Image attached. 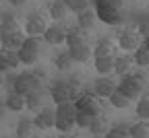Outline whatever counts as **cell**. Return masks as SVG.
I'll return each instance as SVG.
<instances>
[{"label": "cell", "instance_id": "cell-1", "mask_svg": "<svg viewBox=\"0 0 149 138\" xmlns=\"http://www.w3.org/2000/svg\"><path fill=\"white\" fill-rule=\"evenodd\" d=\"M95 14L106 25H118L124 21L126 12V0H93Z\"/></svg>", "mask_w": 149, "mask_h": 138}, {"label": "cell", "instance_id": "cell-2", "mask_svg": "<svg viewBox=\"0 0 149 138\" xmlns=\"http://www.w3.org/2000/svg\"><path fill=\"white\" fill-rule=\"evenodd\" d=\"M81 95V81L79 78H70V81H56L50 87V97L56 105L77 101Z\"/></svg>", "mask_w": 149, "mask_h": 138}, {"label": "cell", "instance_id": "cell-3", "mask_svg": "<svg viewBox=\"0 0 149 138\" xmlns=\"http://www.w3.org/2000/svg\"><path fill=\"white\" fill-rule=\"evenodd\" d=\"M145 89H147V78L143 74L130 72L126 76H122V81L118 83V91H122L130 101H139L145 93Z\"/></svg>", "mask_w": 149, "mask_h": 138}, {"label": "cell", "instance_id": "cell-4", "mask_svg": "<svg viewBox=\"0 0 149 138\" xmlns=\"http://www.w3.org/2000/svg\"><path fill=\"white\" fill-rule=\"evenodd\" d=\"M74 126H77V105H74V101L56 105V128H58V132L68 134Z\"/></svg>", "mask_w": 149, "mask_h": 138}, {"label": "cell", "instance_id": "cell-5", "mask_svg": "<svg viewBox=\"0 0 149 138\" xmlns=\"http://www.w3.org/2000/svg\"><path fill=\"white\" fill-rule=\"evenodd\" d=\"M40 85H42V78L35 76L33 70L31 72H19L13 91L19 93V95H23V97H27V95H31L35 91H40Z\"/></svg>", "mask_w": 149, "mask_h": 138}, {"label": "cell", "instance_id": "cell-6", "mask_svg": "<svg viewBox=\"0 0 149 138\" xmlns=\"http://www.w3.org/2000/svg\"><path fill=\"white\" fill-rule=\"evenodd\" d=\"M79 111H87L89 115L97 117V115H104V103H102V97H97L95 93H81L79 99L74 101Z\"/></svg>", "mask_w": 149, "mask_h": 138}, {"label": "cell", "instance_id": "cell-7", "mask_svg": "<svg viewBox=\"0 0 149 138\" xmlns=\"http://www.w3.org/2000/svg\"><path fill=\"white\" fill-rule=\"evenodd\" d=\"M143 46V35L139 33V29H133V27H126L118 33V48L124 50V52H137L139 48Z\"/></svg>", "mask_w": 149, "mask_h": 138}, {"label": "cell", "instance_id": "cell-8", "mask_svg": "<svg viewBox=\"0 0 149 138\" xmlns=\"http://www.w3.org/2000/svg\"><path fill=\"white\" fill-rule=\"evenodd\" d=\"M40 52H42V41L37 37H27L23 48L19 50V56H21V62L25 66H33L40 58Z\"/></svg>", "mask_w": 149, "mask_h": 138}, {"label": "cell", "instance_id": "cell-9", "mask_svg": "<svg viewBox=\"0 0 149 138\" xmlns=\"http://www.w3.org/2000/svg\"><path fill=\"white\" fill-rule=\"evenodd\" d=\"M48 21L44 14H31L25 21V35L27 37H44V33L48 31Z\"/></svg>", "mask_w": 149, "mask_h": 138}, {"label": "cell", "instance_id": "cell-10", "mask_svg": "<svg viewBox=\"0 0 149 138\" xmlns=\"http://www.w3.org/2000/svg\"><path fill=\"white\" fill-rule=\"evenodd\" d=\"M25 39H27V35L23 33V31H13V33H6V35H2V52H19L23 48V43H25Z\"/></svg>", "mask_w": 149, "mask_h": 138}, {"label": "cell", "instance_id": "cell-11", "mask_svg": "<svg viewBox=\"0 0 149 138\" xmlns=\"http://www.w3.org/2000/svg\"><path fill=\"white\" fill-rule=\"evenodd\" d=\"M35 126L37 130H52L56 128V107H44L35 115Z\"/></svg>", "mask_w": 149, "mask_h": 138}, {"label": "cell", "instance_id": "cell-12", "mask_svg": "<svg viewBox=\"0 0 149 138\" xmlns=\"http://www.w3.org/2000/svg\"><path fill=\"white\" fill-rule=\"evenodd\" d=\"M116 89H118V85L108 76H102V78H97V81L93 83V93L97 97H102V99H110V97L116 93Z\"/></svg>", "mask_w": 149, "mask_h": 138}, {"label": "cell", "instance_id": "cell-13", "mask_svg": "<svg viewBox=\"0 0 149 138\" xmlns=\"http://www.w3.org/2000/svg\"><path fill=\"white\" fill-rule=\"evenodd\" d=\"M66 29L60 27V25H50L48 31L44 33V41L50 43V46H60V43H66Z\"/></svg>", "mask_w": 149, "mask_h": 138}, {"label": "cell", "instance_id": "cell-14", "mask_svg": "<svg viewBox=\"0 0 149 138\" xmlns=\"http://www.w3.org/2000/svg\"><path fill=\"white\" fill-rule=\"evenodd\" d=\"M68 54L74 62H79V64H85L91 60V56H93V50H91V43H81V46H74V48H68Z\"/></svg>", "mask_w": 149, "mask_h": 138}, {"label": "cell", "instance_id": "cell-15", "mask_svg": "<svg viewBox=\"0 0 149 138\" xmlns=\"http://www.w3.org/2000/svg\"><path fill=\"white\" fill-rule=\"evenodd\" d=\"M97 58H116V48L110 39H100L97 46L93 48V60H97Z\"/></svg>", "mask_w": 149, "mask_h": 138}, {"label": "cell", "instance_id": "cell-16", "mask_svg": "<svg viewBox=\"0 0 149 138\" xmlns=\"http://www.w3.org/2000/svg\"><path fill=\"white\" fill-rule=\"evenodd\" d=\"M19 64L21 62V56H19V52H2V56H0V70L2 72H8V70H15L19 68Z\"/></svg>", "mask_w": 149, "mask_h": 138}, {"label": "cell", "instance_id": "cell-17", "mask_svg": "<svg viewBox=\"0 0 149 138\" xmlns=\"http://www.w3.org/2000/svg\"><path fill=\"white\" fill-rule=\"evenodd\" d=\"M95 21H97V14L91 8H87V10L77 14V27L83 29V31H91L93 27H95Z\"/></svg>", "mask_w": 149, "mask_h": 138}, {"label": "cell", "instance_id": "cell-18", "mask_svg": "<svg viewBox=\"0 0 149 138\" xmlns=\"http://www.w3.org/2000/svg\"><path fill=\"white\" fill-rule=\"evenodd\" d=\"M133 66H135V56L133 54H124V56H116V70L114 74H120V76H126L133 72Z\"/></svg>", "mask_w": 149, "mask_h": 138}, {"label": "cell", "instance_id": "cell-19", "mask_svg": "<svg viewBox=\"0 0 149 138\" xmlns=\"http://www.w3.org/2000/svg\"><path fill=\"white\" fill-rule=\"evenodd\" d=\"M110 122H108V117L106 115H97V117H93V122H91V126H89V132L93 134V136H106L108 132H110Z\"/></svg>", "mask_w": 149, "mask_h": 138}, {"label": "cell", "instance_id": "cell-20", "mask_svg": "<svg viewBox=\"0 0 149 138\" xmlns=\"http://www.w3.org/2000/svg\"><path fill=\"white\" fill-rule=\"evenodd\" d=\"M89 39H87V31L79 29V27H72L68 29L66 33V46L68 48H74V46H81V43H87Z\"/></svg>", "mask_w": 149, "mask_h": 138}, {"label": "cell", "instance_id": "cell-21", "mask_svg": "<svg viewBox=\"0 0 149 138\" xmlns=\"http://www.w3.org/2000/svg\"><path fill=\"white\" fill-rule=\"evenodd\" d=\"M4 105H6L10 111H21L23 107H27V99H25L23 95L10 91V93L6 95V99H4Z\"/></svg>", "mask_w": 149, "mask_h": 138}, {"label": "cell", "instance_id": "cell-22", "mask_svg": "<svg viewBox=\"0 0 149 138\" xmlns=\"http://www.w3.org/2000/svg\"><path fill=\"white\" fill-rule=\"evenodd\" d=\"M35 130H37V126H35V122L33 120H19V124H17V138H33V134H35Z\"/></svg>", "mask_w": 149, "mask_h": 138}, {"label": "cell", "instance_id": "cell-23", "mask_svg": "<svg viewBox=\"0 0 149 138\" xmlns=\"http://www.w3.org/2000/svg\"><path fill=\"white\" fill-rule=\"evenodd\" d=\"M95 70L102 76L114 74V70H116V58H97V60H95Z\"/></svg>", "mask_w": 149, "mask_h": 138}, {"label": "cell", "instance_id": "cell-24", "mask_svg": "<svg viewBox=\"0 0 149 138\" xmlns=\"http://www.w3.org/2000/svg\"><path fill=\"white\" fill-rule=\"evenodd\" d=\"M72 64H74V60L70 58L68 50L66 52H58V54L54 56V66L58 68V70H62V72H68L72 68Z\"/></svg>", "mask_w": 149, "mask_h": 138}, {"label": "cell", "instance_id": "cell-25", "mask_svg": "<svg viewBox=\"0 0 149 138\" xmlns=\"http://www.w3.org/2000/svg\"><path fill=\"white\" fill-rule=\"evenodd\" d=\"M25 99H27V109H29V111L40 113V111L46 107V105H44V95H42V91H35V93L27 95Z\"/></svg>", "mask_w": 149, "mask_h": 138}, {"label": "cell", "instance_id": "cell-26", "mask_svg": "<svg viewBox=\"0 0 149 138\" xmlns=\"http://www.w3.org/2000/svg\"><path fill=\"white\" fill-rule=\"evenodd\" d=\"M66 12H68V8H66V4L62 2V0L52 2V4H50V10H48V14H50L52 21H64Z\"/></svg>", "mask_w": 149, "mask_h": 138}, {"label": "cell", "instance_id": "cell-27", "mask_svg": "<svg viewBox=\"0 0 149 138\" xmlns=\"http://www.w3.org/2000/svg\"><path fill=\"white\" fill-rule=\"evenodd\" d=\"M0 31H2V35H6V33H13V31H19L17 29V19H15V14H10V12H2V19H0Z\"/></svg>", "mask_w": 149, "mask_h": 138}, {"label": "cell", "instance_id": "cell-28", "mask_svg": "<svg viewBox=\"0 0 149 138\" xmlns=\"http://www.w3.org/2000/svg\"><path fill=\"white\" fill-rule=\"evenodd\" d=\"M108 101H110V105H112V107H116V109H126L130 103H133V101H130L122 91H118V89H116V93L112 95Z\"/></svg>", "mask_w": 149, "mask_h": 138}, {"label": "cell", "instance_id": "cell-29", "mask_svg": "<svg viewBox=\"0 0 149 138\" xmlns=\"http://www.w3.org/2000/svg\"><path fill=\"white\" fill-rule=\"evenodd\" d=\"M130 138H149V124L147 122H137L128 128Z\"/></svg>", "mask_w": 149, "mask_h": 138}, {"label": "cell", "instance_id": "cell-30", "mask_svg": "<svg viewBox=\"0 0 149 138\" xmlns=\"http://www.w3.org/2000/svg\"><path fill=\"white\" fill-rule=\"evenodd\" d=\"M139 120H149V95H143L141 99L137 101V107H135Z\"/></svg>", "mask_w": 149, "mask_h": 138}, {"label": "cell", "instance_id": "cell-31", "mask_svg": "<svg viewBox=\"0 0 149 138\" xmlns=\"http://www.w3.org/2000/svg\"><path fill=\"white\" fill-rule=\"evenodd\" d=\"M62 2L66 4V8H68V10L77 12V14L89 8V0H62Z\"/></svg>", "mask_w": 149, "mask_h": 138}, {"label": "cell", "instance_id": "cell-32", "mask_svg": "<svg viewBox=\"0 0 149 138\" xmlns=\"http://www.w3.org/2000/svg\"><path fill=\"white\" fill-rule=\"evenodd\" d=\"M133 56H135V64H137V66H141V68L149 66V50H147L145 46H141Z\"/></svg>", "mask_w": 149, "mask_h": 138}, {"label": "cell", "instance_id": "cell-33", "mask_svg": "<svg viewBox=\"0 0 149 138\" xmlns=\"http://www.w3.org/2000/svg\"><path fill=\"white\" fill-rule=\"evenodd\" d=\"M106 136L108 138H130V132H128L126 126H112Z\"/></svg>", "mask_w": 149, "mask_h": 138}, {"label": "cell", "instance_id": "cell-34", "mask_svg": "<svg viewBox=\"0 0 149 138\" xmlns=\"http://www.w3.org/2000/svg\"><path fill=\"white\" fill-rule=\"evenodd\" d=\"M91 122H93V115H89L87 111H79V109H77V126H79V128L89 130Z\"/></svg>", "mask_w": 149, "mask_h": 138}, {"label": "cell", "instance_id": "cell-35", "mask_svg": "<svg viewBox=\"0 0 149 138\" xmlns=\"http://www.w3.org/2000/svg\"><path fill=\"white\" fill-rule=\"evenodd\" d=\"M33 72H35V76H40V78H46V70H44V68H33Z\"/></svg>", "mask_w": 149, "mask_h": 138}, {"label": "cell", "instance_id": "cell-36", "mask_svg": "<svg viewBox=\"0 0 149 138\" xmlns=\"http://www.w3.org/2000/svg\"><path fill=\"white\" fill-rule=\"evenodd\" d=\"M8 2H10L13 6H23V4L27 2V0H8Z\"/></svg>", "mask_w": 149, "mask_h": 138}, {"label": "cell", "instance_id": "cell-37", "mask_svg": "<svg viewBox=\"0 0 149 138\" xmlns=\"http://www.w3.org/2000/svg\"><path fill=\"white\" fill-rule=\"evenodd\" d=\"M143 46L149 50V35H147V37H143Z\"/></svg>", "mask_w": 149, "mask_h": 138}, {"label": "cell", "instance_id": "cell-38", "mask_svg": "<svg viewBox=\"0 0 149 138\" xmlns=\"http://www.w3.org/2000/svg\"><path fill=\"white\" fill-rule=\"evenodd\" d=\"M93 138H108V136H93Z\"/></svg>", "mask_w": 149, "mask_h": 138}, {"label": "cell", "instance_id": "cell-39", "mask_svg": "<svg viewBox=\"0 0 149 138\" xmlns=\"http://www.w3.org/2000/svg\"><path fill=\"white\" fill-rule=\"evenodd\" d=\"M66 138H79V136H66Z\"/></svg>", "mask_w": 149, "mask_h": 138}, {"label": "cell", "instance_id": "cell-40", "mask_svg": "<svg viewBox=\"0 0 149 138\" xmlns=\"http://www.w3.org/2000/svg\"><path fill=\"white\" fill-rule=\"evenodd\" d=\"M60 138H66V136H60Z\"/></svg>", "mask_w": 149, "mask_h": 138}]
</instances>
